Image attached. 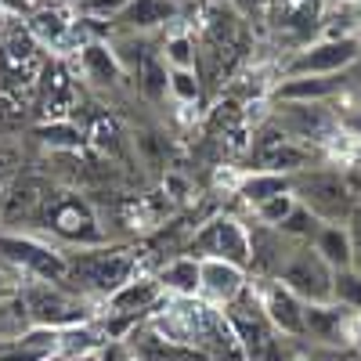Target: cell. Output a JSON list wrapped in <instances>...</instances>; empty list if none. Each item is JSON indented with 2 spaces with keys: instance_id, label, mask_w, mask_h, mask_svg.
I'll list each match as a JSON object with an SVG mask.
<instances>
[{
  "instance_id": "obj_39",
  "label": "cell",
  "mask_w": 361,
  "mask_h": 361,
  "mask_svg": "<svg viewBox=\"0 0 361 361\" xmlns=\"http://www.w3.org/2000/svg\"><path fill=\"white\" fill-rule=\"evenodd\" d=\"M293 361H311V357H307V354H304V347H300V350H296V354H293Z\"/></svg>"
},
{
  "instance_id": "obj_23",
  "label": "cell",
  "mask_w": 361,
  "mask_h": 361,
  "mask_svg": "<svg viewBox=\"0 0 361 361\" xmlns=\"http://www.w3.org/2000/svg\"><path fill=\"white\" fill-rule=\"evenodd\" d=\"M37 329L33 314H29V304L22 300V293L15 289L11 296L0 300V347H11L22 336H29Z\"/></svg>"
},
{
  "instance_id": "obj_27",
  "label": "cell",
  "mask_w": 361,
  "mask_h": 361,
  "mask_svg": "<svg viewBox=\"0 0 361 361\" xmlns=\"http://www.w3.org/2000/svg\"><path fill=\"white\" fill-rule=\"evenodd\" d=\"M279 231H282L286 238H293V243H304V246H311V243H314V235L322 231V221L311 214L307 206H300V202H296V209H293V214L279 224Z\"/></svg>"
},
{
  "instance_id": "obj_21",
  "label": "cell",
  "mask_w": 361,
  "mask_h": 361,
  "mask_svg": "<svg viewBox=\"0 0 361 361\" xmlns=\"http://www.w3.org/2000/svg\"><path fill=\"white\" fill-rule=\"evenodd\" d=\"M286 192H293V177L260 173V170H246L243 177H238V188H235V195L243 199L250 209L264 206L267 199H275V195H286Z\"/></svg>"
},
{
  "instance_id": "obj_2",
  "label": "cell",
  "mask_w": 361,
  "mask_h": 361,
  "mask_svg": "<svg viewBox=\"0 0 361 361\" xmlns=\"http://www.w3.org/2000/svg\"><path fill=\"white\" fill-rule=\"evenodd\" d=\"M293 195L300 206H307L322 224H350V217L361 209L357 192L343 170L311 166L293 177Z\"/></svg>"
},
{
  "instance_id": "obj_32",
  "label": "cell",
  "mask_w": 361,
  "mask_h": 361,
  "mask_svg": "<svg viewBox=\"0 0 361 361\" xmlns=\"http://www.w3.org/2000/svg\"><path fill=\"white\" fill-rule=\"evenodd\" d=\"M134 148H137V156H141V163L145 166H152V170H159L163 163H166V137L159 134V130H137L134 134Z\"/></svg>"
},
{
  "instance_id": "obj_11",
  "label": "cell",
  "mask_w": 361,
  "mask_h": 361,
  "mask_svg": "<svg viewBox=\"0 0 361 361\" xmlns=\"http://www.w3.org/2000/svg\"><path fill=\"white\" fill-rule=\"evenodd\" d=\"M311 347H357L361 343V314L340 304H307V336Z\"/></svg>"
},
{
  "instance_id": "obj_28",
  "label": "cell",
  "mask_w": 361,
  "mask_h": 361,
  "mask_svg": "<svg viewBox=\"0 0 361 361\" xmlns=\"http://www.w3.org/2000/svg\"><path fill=\"white\" fill-rule=\"evenodd\" d=\"M333 304L361 314V271H354V267L336 271V279H333Z\"/></svg>"
},
{
  "instance_id": "obj_4",
  "label": "cell",
  "mask_w": 361,
  "mask_h": 361,
  "mask_svg": "<svg viewBox=\"0 0 361 361\" xmlns=\"http://www.w3.org/2000/svg\"><path fill=\"white\" fill-rule=\"evenodd\" d=\"M37 224L44 231H51L54 238H66V243H73L80 250L105 246L109 243L98 209L90 206L83 195H76V192H54L51 202L44 206V214H40Z\"/></svg>"
},
{
  "instance_id": "obj_3",
  "label": "cell",
  "mask_w": 361,
  "mask_h": 361,
  "mask_svg": "<svg viewBox=\"0 0 361 361\" xmlns=\"http://www.w3.org/2000/svg\"><path fill=\"white\" fill-rule=\"evenodd\" d=\"M22 300L29 304V314H33L37 329H73V325H87L94 322L98 311H90V300L73 293L69 286L62 282H44V279H25L18 286Z\"/></svg>"
},
{
  "instance_id": "obj_41",
  "label": "cell",
  "mask_w": 361,
  "mask_h": 361,
  "mask_svg": "<svg viewBox=\"0 0 361 361\" xmlns=\"http://www.w3.org/2000/svg\"><path fill=\"white\" fill-rule=\"evenodd\" d=\"M357 40H361V33H357Z\"/></svg>"
},
{
  "instance_id": "obj_40",
  "label": "cell",
  "mask_w": 361,
  "mask_h": 361,
  "mask_svg": "<svg viewBox=\"0 0 361 361\" xmlns=\"http://www.w3.org/2000/svg\"><path fill=\"white\" fill-rule=\"evenodd\" d=\"M170 4H177V8H185V4H192V0H170Z\"/></svg>"
},
{
  "instance_id": "obj_31",
  "label": "cell",
  "mask_w": 361,
  "mask_h": 361,
  "mask_svg": "<svg viewBox=\"0 0 361 361\" xmlns=\"http://www.w3.org/2000/svg\"><path fill=\"white\" fill-rule=\"evenodd\" d=\"M130 0H73L76 18H90V22H116L119 15L127 11Z\"/></svg>"
},
{
  "instance_id": "obj_10",
  "label": "cell",
  "mask_w": 361,
  "mask_h": 361,
  "mask_svg": "<svg viewBox=\"0 0 361 361\" xmlns=\"http://www.w3.org/2000/svg\"><path fill=\"white\" fill-rule=\"evenodd\" d=\"M58 188L44 177L18 173L0 188V224H37Z\"/></svg>"
},
{
  "instance_id": "obj_9",
  "label": "cell",
  "mask_w": 361,
  "mask_h": 361,
  "mask_svg": "<svg viewBox=\"0 0 361 361\" xmlns=\"http://www.w3.org/2000/svg\"><path fill=\"white\" fill-rule=\"evenodd\" d=\"M333 279L336 271L318 257L314 246H296L275 282L293 289L304 304H333Z\"/></svg>"
},
{
  "instance_id": "obj_18",
  "label": "cell",
  "mask_w": 361,
  "mask_h": 361,
  "mask_svg": "<svg viewBox=\"0 0 361 361\" xmlns=\"http://www.w3.org/2000/svg\"><path fill=\"white\" fill-rule=\"evenodd\" d=\"M156 279H159L163 293L173 296V300H199V289H202V260L199 257H188V253H177V257H170L156 271Z\"/></svg>"
},
{
  "instance_id": "obj_37",
  "label": "cell",
  "mask_w": 361,
  "mask_h": 361,
  "mask_svg": "<svg viewBox=\"0 0 361 361\" xmlns=\"http://www.w3.org/2000/svg\"><path fill=\"white\" fill-rule=\"evenodd\" d=\"M105 361H137V357H134L123 343H109V347H105Z\"/></svg>"
},
{
  "instance_id": "obj_19",
  "label": "cell",
  "mask_w": 361,
  "mask_h": 361,
  "mask_svg": "<svg viewBox=\"0 0 361 361\" xmlns=\"http://www.w3.org/2000/svg\"><path fill=\"white\" fill-rule=\"evenodd\" d=\"M80 73L94 83V87H119L123 83V76H127V69L119 66V58H116V51H112V44L109 40H94V44H87L80 54Z\"/></svg>"
},
{
  "instance_id": "obj_34",
  "label": "cell",
  "mask_w": 361,
  "mask_h": 361,
  "mask_svg": "<svg viewBox=\"0 0 361 361\" xmlns=\"http://www.w3.org/2000/svg\"><path fill=\"white\" fill-rule=\"evenodd\" d=\"M311 361H361V347H304Z\"/></svg>"
},
{
  "instance_id": "obj_8",
  "label": "cell",
  "mask_w": 361,
  "mask_h": 361,
  "mask_svg": "<svg viewBox=\"0 0 361 361\" xmlns=\"http://www.w3.org/2000/svg\"><path fill=\"white\" fill-rule=\"evenodd\" d=\"M361 58V40L357 37H318L307 47H296V54L282 66V76H340Z\"/></svg>"
},
{
  "instance_id": "obj_22",
  "label": "cell",
  "mask_w": 361,
  "mask_h": 361,
  "mask_svg": "<svg viewBox=\"0 0 361 361\" xmlns=\"http://www.w3.org/2000/svg\"><path fill=\"white\" fill-rule=\"evenodd\" d=\"M318 257L333 267V271H347L354 267V243H350V228L347 224H322V231L314 235Z\"/></svg>"
},
{
  "instance_id": "obj_30",
  "label": "cell",
  "mask_w": 361,
  "mask_h": 361,
  "mask_svg": "<svg viewBox=\"0 0 361 361\" xmlns=\"http://www.w3.org/2000/svg\"><path fill=\"white\" fill-rule=\"evenodd\" d=\"M170 98L180 102V105H195L202 98L199 69H170Z\"/></svg>"
},
{
  "instance_id": "obj_33",
  "label": "cell",
  "mask_w": 361,
  "mask_h": 361,
  "mask_svg": "<svg viewBox=\"0 0 361 361\" xmlns=\"http://www.w3.org/2000/svg\"><path fill=\"white\" fill-rule=\"evenodd\" d=\"M293 209H296V195L286 192V195H275V199H267L264 206H257V209H253V221L264 224V228H279V224L293 214Z\"/></svg>"
},
{
  "instance_id": "obj_17",
  "label": "cell",
  "mask_w": 361,
  "mask_h": 361,
  "mask_svg": "<svg viewBox=\"0 0 361 361\" xmlns=\"http://www.w3.org/2000/svg\"><path fill=\"white\" fill-rule=\"evenodd\" d=\"M180 8L170 4V0H130L127 11L112 22L116 33H134V37H145L152 29H163L170 22H177Z\"/></svg>"
},
{
  "instance_id": "obj_12",
  "label": "cell",
  "mask_w": 361,
  "mask_h": 361,
  "mask_svg": "<svg viewBox=\"0 0 361 361\" xmlns=\"http://www.w3.org/2000/svg\"><path fill=\"white\" fill-rule=\"evenodd\" d=\"M260 293V307L267 314V322L275 325V333L293 340V343H304L307 336V304L300 300L293 289H286L282 282H253Z\"/></svg>"
},
{
  "instance_id": "obj_25",
  "label": "cell",
  "mask_w": 361,
  "mask_h": 361,
  "mask_svg": "<svg viewBox=\"0 0 361 361\" xmlns=\"http://www.w3.org/2000/svg\"><path fill=\"white\" fill-rule=\"evenodd\" d=\"M33 134L51 148V152H80L83 141H87V134L73 123V119H51V123L37 127Z\"/></svg>"
},
{
  "instance_id": "obj_38",
  "label": "cell",
  "mask_w": 361,
  "mask_h": 361,
  "mask_svg": "<svg viewBox=\"0 0 361 361\" xmlns=\"http://www.w3.org/2000/svg\"><path fill=\"white\" fill-rule=\"evenodd\" d=\"M15 289H11V282H4V279H0V300H4V296H11Z\"/></svg>"
},
{
  "instance_id": "obj_29",
  "label": "cell",
  "mask_w": 361,
  "mask_h": 361,
  "mask_svg": "<svg viewBox=\"0 0 361 361\" xmlns=\"http://www.w3.org/2000/svg\"><path fill=\"white\" fill-rule=\"evenodd\" d=\"M87 137L102 156H119V148H123V130H119V123L112 116H98L94 127L87 130Z\"/></svg>"
},
{
  "instance_id": "obj_24",
  "label": "cell",
  "mask_w": 361,
  "mask_h": 361,
  "mask_svg": "<svg viewBox=\"0 0 361 361\" xmlns=\"http://www.w3.org/2000/svg\"><path fill=\"white\" fill-rule=\"evenodd\" d=\"M134 76H137V90L145 94V102H163L170 94V66L163 62L159 51H148Z\"/></svg>"
},
{
  "instance_id": "obj_7",
  "label": "cell",
  "mask_w": 361,
  "mask_h": 361,
  "mask_svg": "<svg viewBox=\"0 0 361 361\" xmlns=\"http://www.w3.org/2000/svg\"><path fill=\"white\" fill-rule=\"evenodd\" d=\"M267 119L275 123L286 137L300 141V145H336L343 134L340 127V112L329 109V102L318 105H300V102H271Z\"/></svg>"
},
{
  "instance_id": "obj_26",
  "label": "cell",
  "mask_w": 361,
  "mask_h": 361,
  "mask_svg": "<svg viewBox=\"0 0 361 361\" xmlns=\"http://www.w3.org/2000/svg\"><path fill=\"white\" fill-rule=\"evenodd\" d=\"M159 54L170 69H199V44L192 33L177 29V33H166V40L159 44Z\"/></svg>"
},
{
  "instance_id": "obj_35",
  "label": "cell",
  "mask_w": 361,
  "mask_h": 361,
  "mask_svg": "<svg viewBox=\"0 0 361 361\" xmlns=\"http://www.w3.org/2000/svg\"><path fill=\"white\" fill-rule=\"evenodd\" d=\"M336 112H340V109H336ZM340 127H343L347 137L361 141V105H350L347 112H340Z\"/></svg>"
},
{
  "instance_id": "obj_15",
  "label": "cell",
  "mask_w": 361,
  "mask_h": 361,
  "mask_svg": "<svg viewBox=\"0 0 361 361\" xmlns=\"http://www.w3.org/2000/svg\"><path fill=\"white\" fill-rule=\"evenodd\" d=\"M250 286V271L246 267H235L228 260H202V289L199 300L209 307L224 311L231 300H238Z\"/></svg>"
},
{
  "instance_id": "obj_36",
  "label": "cell",
  "mask_w": 361,
  "mask_h": 361,
  "mask_svg": "<svg viewBox=\"0 0 361 361\" xmlns=\"http://www.w3.org/2000/svg\"><path fill=\"white\" fill-rule=\"evenodd\" d=\"M350 243H354V271H361V209L350 217Z\"/></svg>"
},
{
  "instance_id": "obj_20",
  "label": "cell",
  "mask_w": 361,
  "mask_h": 361,
  "mask_svg": "<svg viewBox=\"0 0 361 361\" xmlns=\"http://www.w3.org/2000/svg\"><path fill=\"white\" fill-rule=\"evenodd\" d=\"M73 22H76V15H69L66 8H47V4H44V8H33V11H29L25 29H29V37H33L40 47H51L54 54H62Z\"/></svg>"
},
{
  "instance_id": "obj_13",
  "label": "cell",
  "mask_w": 361,
  "mask_h": 361,
  "mask_svg": "<svg viewBox=\"0 0 361 361\" xmlns=\"http://www.w3.org/2000/svg\"><path fill=\"white\" fill-rule=\"evenodd\" d=\"M267 22L275 33H286L300 47H307L325 22V0H267Z\"/></svg>"
},
{
  "instance_id": "obj_1",
  "label": "cell",
  "mask_w": 361,
  "mask_h": 361,
  "mask_svg": "<svg viewBox=\"0 0 361 361\" xmlns=\"http://www.w3.org/2000/svg\"><path fill=\"white\" fill-rule=\"evenodd\" d=\"M137 253H130L127 246H90V250H76L69 253V279L66 286L80 296H94L105 300L127 286L137 275Z\"/></svg>"
},
{
  "instance_id": "obj_16",
  "label": "cell",
  "mask_w": 361,
  "mask_h": 361,
  "mask_svg": "<svg viewBox=\"0 0 361 361\" xmlns=\"http://www.w3.org/2000/svg\"><path fill=\"white\" fill-rule=\"evenodd\" d=\"M343 90H347V73H340V76H286L271 87V102L318 105V102H333Z\"/></svg>"
},
{
  "instance_id": "obj_14",
  "label": "cell",
  "mask_w": 361,
  "mask_h": 361,
  "mask_svg": "<svg viewBox=\"0 0 361 361\" xmlns=\"http://www.w3.org/2000/svg\"><path fill=\"white\" fill-rule=\"evenodd\" d=\"M163 304H166V293H163L159 279L137 271L127 286H119V289L105 300V311H109V314H123V318H141V322H145V318H152Z\"/></svg>"
},
{
  "instance_id": "obj_6",
  "label": "cell",
  "mask_w": 361,
  "mask_h": 361,
  "mask_svg": "<svg viewBox=\"0 0 361 361\" xmlns=\"http://www.w3.org/2000/svg\"><path fill=\"white\" fill-rule=\"evenodd\" d=\"M0 260L22 279H44V282H62V286L69 279V253L44 243L37 235L0 231Z\"/></svg>"
},
{
  "instance_id": "obj_5",
  "label": "cell",
  "mask_w": 361,
  "mask_h": 361,
  "mask_svg": "<svg viewBox=\"0 0 361 361\" xmlns=\"http://www.w3.org/2000/svg\"><path fill=\"white\" fill-rule=\"evenodd\" d=\"M188 257L199 260H228L235 267H246L253 260V243H250V224L235 214H217L209 217L202 228L192 231V238L185 243Z\"/></svg>"
}]
</instances>
